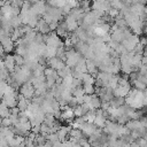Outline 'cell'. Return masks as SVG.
Instances as JSON below:
<instances>
[{
    "instance_id": "cell-1",
    "label": "cell",
    "mask_w": 147,
    "mask_h": 147,
    "mask_svg": "<svg viewBox=\"0 0 147 147\" xmlns=\"http://www.w3.org/2000/svg\"><path fill=\"white\" fill-rule=\"evenodd\" d=\"M20 93L23 94L26 99H32L34 95H36V87L33 86L32 82L31 80H28L25 83H23L20 87Z\"/></svg>"
},
{
    "instance_id": "cell-2",
    "label": "cell",
    "mask_w": 147,
    "mask_h": 147,
    "mask_svg": "<svg viewBox=\"0 0 147 147\" xmlns=\"http://www.w3.org/2000/svg\"><path fill=\"white\" fill-rule=\"evenodd\" d=\"M139 41H140V38L138 37V34H136V33H132L130 37L125 38V39L122 41V44H123L124 48H125L127 52H132Z\"/></svg>"
},
{
    "instance_id": "cell-3",
    "label": "cell",
    "mask_w": 147,
    "mask_h": 147,
    "mask_svg": "<svg viewBox=\"0 0 147 147\" xmlns=\"http://www.w3.org/2000/svg\"><path fill=\"white\" fill-rule=\"evenodd\" d=\"M47 62H48V65H49L51 68L55 69L56 71L65 67V62H64L62 59L57 57V56H53V57L48 59V60H47Z\"/></svg>"
},
{
    "instance_id": "cell-4",
    "label": "cell",
    "mask_w": 147,
    "mask_h": 147,
    "mask_svg": "<svg viewBox=\"0 0 147 147\" xmlns=\"http://www.w3.org/2000/svg\"><path fill=\"white\" fill-rule=\"evenodd\" d=\"M130 88H131V86H122V85H117V87L113 90L114 96H117V98H125V96L129 94Z\"/></svg>"
},
{
    "instance_id": "cell-5",
    "label": "cell",
    "mask_w": 147,
    "mask_h": 147,
    "mask_svg": "<svg viewBox=\"0 0 147 147\" xmlns=\"http://www.w3.org/2000/svg\"><path fill=\"white\" fill-rule=\"evenodd\" d=\"M3 64L6 67V69L11 74L14 72L15 68H16V63H15V59H14V55H6L5 59H3Z\"/></svg>"
},
{
    "instance_id": "cell-6",
    "label": "cell",
    "mask_w": 147,
    "mask_h": 147,
    "mask_svg": "<svg viewBox=\"0 0 147 147\" xmlns=\"http://www.w3.org/2000/svg\"><path fill=\"white\" fill-rule=\"evenodd\" d=\"M69 132H70V129L68 126H60V129L57 130V137H59V140L60 141H64L67 139V137L69 136Z\"/></svg>"
},
{
    "instance_id": "cell-7",
    "label": "cell",
    "mask_w": 147,
    "mask_h": 147,
    "mask_svg": "<svg viewBox=\"0 0 147 147\" xmlns=\"http://www.w3.org/2000/svg\"><path fill=\"white\" fill-rule=\"evenodd\" d=\"M132 83H133V86H134L137 90H140V91H144V90L146 88V86H147V84H145V83H144L141 79H139V78L132 80Z\"/></svg>"
},
{
    "instance_id": "cell-8",
    "label": "cell",
    "mask_w": 147,
    "mask_h": 147,
    "mask_svg": "<svg viewBox=\"0 0 147 147\" xmlns=\"http://www.w3.org/2000/svg\"><path fill=\"white\" fill-rule=\"evenodd\" d=\"M14 59H15V63L17 67H22L25 64V59L23 55H20V54H15L14 55Z\"/></svg>"
},
{
    "instance_id": "cell-9",
    "label": "cell",
    "mask_w": 147,
    "mask_h": 147,
    "mask_svg": "<svg viewBox=\"0 0 147 147\" xmlns=\"http://www.w3.org/2000/svg\"><path fill=\"white\" fill-rule=\"evenodd\" d=\"M84 91L86 94H93L95 93V86L94 84H84Z\"/></svg>"
},
{
    "instance_id": "cell-10",
    "label": "cell",
    "mask_w": 147,
    "mask_h": 147,
    "mask_svg": "<svg viewBox=\"0 0 147 147\" xmlns=\"http://www.w3.org/2000/svg\"><path fill=\"white\" fill-rule=\"evenodd\" d=\"M1 125L2 126H10V125H13V122H11L10 117L9 116L8 117H2L1 118Z\"/></svg>"
},
{
    "instance_id": "cell-11",
    "label": "cell",
    "mask_w": 147,
    "mask_h": 147,
    "mask_svg": "<svg viewBox=\"0 0 147 147\" xmlns=\"http://www.w3.org/2000/svg\"><path fill=\"white\" fill-rule=\"evenodd\" d=\"M145 139H146V140H147V132H146V133H145Z\"/></svg>"
}]
</instances>
